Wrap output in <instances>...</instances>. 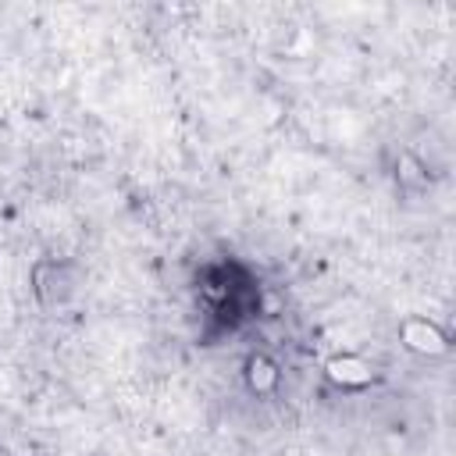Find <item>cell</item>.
<instances>
[{"label": "cell", "instance_id": "cell-2", "mask_svg": "<svg viewBox=\"0 0 456 456\" xmlns=\"http://www.w3.org/2000/svg\"><path fill=\"white\" fill-rule=\"evenodd\" d=\"M403 342L410 349H417V353H442L445 349L442 331L435 324H428V321H406L403 324Z\"/></svg>", "mask_w": 456, "mask_h": 456}, {"label": "cell", "instance_id": "cell-1", "mask_svg": "<svg viewBox=\"0 0 456 456\" xmlns=\"http://www.w3.org/2000/svg\"><path fill=\"white\" fill-rule=\"evenodd\" d=\"M328 378L342 388H363L370 381V363H363L360 356H335L328 360Z\"/></svg>", "mask_w": 456, "mask_h": 456}, {"label": "cell", "instance_id": "cell-3", "mask_svg": "<svg viewBox=\"0 0 456 456\" xmlns=\"http://www.w3.org/2000/svg\"><path fill=\"white\" fill-rule=\"evenodd\" d=\"M274 378H278V370H274V363L271 360H264V356H253L249 360V385L253 388H271L274 385Z\"/></svg>", "mask_w": 456, "mask_h": 456}]
</instances>
